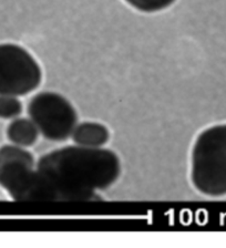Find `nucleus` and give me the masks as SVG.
<instances>
[{
	"label": "nucleus",
	"instance_id": "obj_5",
	"mask_svg": "<svg viewBox=\"0 0 226 248\" xmlns=\"http://www.w3.org/2000/svg\"><path fill=\"white\" fill-rule=\"evenodd\" d=\"M33 155L26 147H0V186L14 201L36 202L38 173Z\"/></svg>",
	"mask_w": 226,
	"mask_h": 248
},
{
	"label": "nucleus",
	"instance_id": "obj_4",
	"mask_svg": "<svg viewBox=\"0 0 226 248\" xmlns=\"http://www.w3.org/2000/svg\"><path fill=\"white\" fill-rule=\"evenodd\" d=\"M42 70L32 54L16 44H0V94L23 96L40 87Z\"/></svg>",
	"mask_w": 226,
	"mask_h": 248
},
{
	"label": "nucleus",
	"instance_id": "obj_8",
	"mask_svg": "<svg viewBox=\"0 0 226 248\" xmlns=\"http://www.w3.org/2000/svg\"><path fill=\"white\" fill-rule=\"evenodd\" d=\"M18 98L16 95L0 94V119L14 120L21 115L23 107Z\"/></svg>",
	"mask_w": 226,
	"mask_h": 248
},
{
	"label": "nucleus",
	"instance_id": "obj_1",
	"mask_svg": "<svg viewBox=\"0 0 226 248\" xmlns=\"http://www.w3.org/2000/svg\"><path fill=\"white\" fill-rule=\"evenodd\" d=\"M36 202H87L115 183L121 175L120 157L98 147L68 145L45 154L37 162Z\"/></svg>",
	"mask_w": 226,
	"mask_h": 248
},
{
	"label": "nucleus",
	"instance_id": "obj_9",
	"mask_svg": "<svg viewBox=\"0 0 226 248\" xmlns=\"http://www.w3.org/2000/svg\"><path fill=\"white\" fill-rule=\"evenodd\" d=\"M132 8L141 13L152 14L165 10L175 2V0H124Z\"/></svg>",
	"mask_w": 226,
	"mask_h": 248
},
{
	"label": "nucleus",
	"instance_id": "obj_7",
	"mask_svg": "<svg viewBox=\"0 0 226 248\" xmlns=\"http://www.w3.org/2000/svg\"><path fill=\"white\" fill-rule=\"evenodd\" d=\"M7 139L11 144L30 147L38 141L39 133L38 127L30 118H16L9 123L6 130Z\"/></svg>",
	"mask_w": 226,
	"mask_h": 248
},
{
	"label": "nucleus",
	"instance_id": "obj_3",
	"mask_svg": "<svg viewBox=\"0 0 226 248\" xmlns=\"http://www.w3.org/2000/svg\"><path fill=\"white\" fill-rule=\"evenodd\" d=\"M28 116L46 140L64 142L71 138L78 123V113L71 102L60 93L39 92L27 106Z\"/></svg>",
	"mask_w": 226,
	"mask_h": 248
},
{
	"label": "nucleus",
	"instance_id": "obj_6",
	"mask_svg": "<svg viewBox=\"0 0 226 248\" xmlns=\"http://www.w3.org/2000/svg\"><path fill=\"white\" fill-rule=\"evenodd\" d=\"M75 144L83 147L98 149L103 147L110 140V131L102 123L81 122L78 123L71 134Z\"/></svg>",
	"mask_w": 226,
	"mask_h": 248
},
{
	"label": "nucleus",
	"instance_id": "obj_2",
	"mask_svg": "<svg viewBox=\"0 0 226 248\" xmlns=\"http://www.w3.org/2000/svg\"><path fill=\"white\" fill-rule=\"evenodd\" d=\"M192 183L206 196L226 195V124L198 134L192 150Z\"/></svg>",
	"mask_w": 226,
	"mask_h": 248
}]
</instances>
